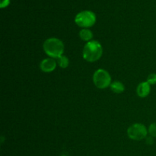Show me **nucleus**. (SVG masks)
Returning <instances> with one entry per match:
<instances>
[{"label": "nucleus", "mask_w": 156, "mask_h": 156, "mask_svg": "<svg viewBox=\"0 0 156 156\" xmlns=\"http://www.w3.org/2000/svg\"><path fill=\"white\" fill-rule=\"evenodd\" d=\"M103 48L98 41H88L83 50V58L86 61L90 62H95L98 60L102 56Z\"/></svg>", "instance_id": "nucleus-1"}, {"label": "nucleus", "mask_w": 156, "mask_h": 156, "mask_svg": "<svg viewBox=\"0 0 156 156\" xmlns=\"http://www.w3.org/2000/svg\"><path fill=\"white\" fill-rule=\"evenodd\" d=\"M44 50L49 56L52 58H58L62 56L64 52V44L58 38L51 37L46 40L44 43Z\"/></svg>", "instance_id": "nucleus-2"}, {"label": "nucleus", "mask_w": 156, "mask_h": 156, "mask_svg": "<svg viewBox=\"0 0 156 156\" xmlns=\"http://www.w3.org/2000/svg\"><path fill=\"white\" fill-rule=\"evenodd\" d=\"M96 21V15L91 11H82L76 15L75 22L78 26L84 28H88L94 24Z\"/></svg>", "instance_id": "nucleus-3"}, {"label": "nucleus", "mask_w": 156, "mask_h": 156, "mask_svg": "<svg viewBox=\"0 0 156 156\" xmlns=\"http://www.w3.org/2000/svg\"><path fill=\"white\" fill-rule=\"evenodd\" d=\"M93 82L97 88L104 89L108 87L111 86V77L108 72L106 70L98 69L93 76Z\"/></svg>", "instance_id": "nucleus-4"}, {"label": "nucleus", "mask_w": 156, "mask_h": 156, "mask_svg": "<svg viewBox=\"0 0 156 156\" xmlns=\"http://www.w3.org/2000/svg\"><path fill=\"white\" fill-rule=\"evenodd\" d=\"M147 134V129H146V127L144 125L141 124V123L133 124L127 129L128 136L133 140L140 141V140L146 138Z\"/></svg>", "instance_id": "nucleus-5"}, {"label": "nucleus", "mask_w": 156, "mask_h": 156, "mask_svg": "<svg viewBox=\"0 0 156 156\" xmlns=\"http://www.w3.org/2000/svg\"><path fill=\"white\" fill-rule=\"evenodd\" d=\"M56 63H57L56 61L53 58H47L41 61L40 67H41V69L44 73H51L56 69Z\"/></svg>", "instance_id": "nucleus-6"}, {"label": "nucleus", "mask_w": 156, "mask_h": 156, "mask_svg": "<svg viewBox=\"0 0 156 156\" xmlns=\"http://www.w3.org/2000/svg\"><path fill=\"white\" fill-rule=\"evenodd\" d=\"M151 87L150 85L147 82H141L140 85L137 87V94L139 95V97L140 98H146L149 95V94L150 93Z\"/></svg>", "instance_id": "nucleus-7"}, {"label": "nucleus", "mask_w": 156, "mask_h": 156, "mask_svg": "<svg viewBox=\"0 0 156 156\" xmlns=\"http://www.w3.org/2000/svg\"><path fill=\"white\" fill-rule=\"evenodd\" d=\"M79 37L82 41H91V38L93 37V33L88 28H84L79 32Z\"/></svg>", "instance_id": "nucleus-8"}, {"label": "nucleus", "mask_w": 156, "mask_h": 156, "mask_svg": "<svg viewBox=\"0 0 156 156\" xmlns=\"http://www.w3.org/2000/svg\"><path fill=\"white\" fill-rule=\"evenodd\" d=\"M111 89L113 92L117 93V94H120L124 91L125 87L123 84L120 82H114L111 83Z\"/></svg>", "instance_id": "nucleus-9"}, {"label": "nucleus", "mask_w": 156, "mask_h": 156, "mask_svg": "<svg viewBox=\"0 0 156 156\" xmlns=\"http://www.w3.org/2000/svg\"><path fill=\"white\" fill-rule=\"evenodd\" d=\"M56 62L60 68L66 69L69 66V59L65 56H61L56 58Z\"/></svg>", "instance_id": "nucleus-10"}, {"label": "nucleus", "mask_w": 156, "mask_h": 156, "mask_svg": "<svg viewBox=\"0 0 156 156\" xmlns=\"http://www.w3.org/2000/svg\"><path fill=\"white\" fill-rule=\"evenodd\" d=\"M147 82L150 85H153L156 84V74L155 73H152L149 75L147 78Z\"/></svg>", "instance_id": "nucleus-11"}, {"label": "nucleus", "mask_w": 156, "mask_h": 156, "mask_svg": "<svg viewBox=\"0 0 156 156\" xmlns=\"http://www.w3.org/2000/svg\"><path fill=\"white\" fill-rule=\"evenodd\" d=\"M149 133L151 136L156 137V123H153L149 126Z\"/></svg>", "instance_id": "nucleus-12"}, {"label": "nucleus", "mask_w": 156, "mask_h": 156, "mask_svg": "<svg viewBox=\"0 0 156 156\" xmlns=\"http://www.w3.org/2000/svg\"><path fill=\"white\" fill-rule=\"evenodd\" d=\"M9 2H10V0H0V7L3 9L9 5Z\"/></svg>", "instance_id": "nucleus-13"}, {"label": "nucleus", "mask_w": 156, "mask_h": 156, "mask_svg": "<svg viewBox=\"0 0 156 156\" xmlns=\"http://www.w3.org/2000/svg\"><path fill=\"white\" fill-rule=\"evenodd\" d=\"M146 143H147L148 144H152V143H153V139H152V136L146 137Z\"/></svg>", "instance_id": "nucleus-14"}]
</instances>
